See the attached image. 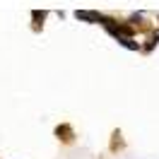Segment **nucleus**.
Segmentation results:
<instances>
[{
	"mask_svg": "<svg viewBox=\"0 0 159 159\" xmlns=\"http://www.w3.org/2000/svg\"><path fill=\"white\" fill-rule=\"evenodd\" d=\"M125 147V140H123V130L116 128L113 133H111V142H109V149L116 154V152H120V149Z\"/></svg>",
	"mask_w": 159,
	"mask_h": 159,
	"instance_id": "nucleus-3",
	"label": "nucleus"
},
{
	"mask_svg": "<svg viewBox=\"0 0 159 159\" xmlns=\"http://www.w3.org/2000/svg\"><path fill=\"white\" fill-rule=\"evenodd\" d=\"M46 17H48V12H46V10H34V12H31V22H34L31 29L36 31V34L43 29V20H46Z\"/></svg>",
	"mask_w": 159,
	"mask_h": 159,
	"instance_id": "nucleus-4",
	"label": "nucleus"
},
{
	"mask_svg": "<svg viewBox=\"0 0 159 159\" xmlns=\"http://www.w3.org/2000/svg\"><path fill=\"white\" fill-rule=\"evenodd\" d=\"M53 133H56V138H58L63 145H72V142H75V130H72L70 123H58Z\"/></svg>",
	"mask_w": 159,
	"mask_h": 159,
	"instance_id": "nucleus-1",
	"label": "nucleus"
},
{
	"mask_svg": "<svg viewBox=\"0 0 159 159\" xmlns=\"http://www.w3.org/2000/svg\"><path fill=\"white\" fill-rule=\"evenodd\" d=\"M75 17L80 22H89V24H101L106 15H101V12H94V10H77L75 12Z\"/></svg>",
	"mask_w": 159,
	"mask_h": 159,
	"instance_id": "nucleus-2",
	"label": "nucleus"
},
{
	"mask_svg": "<svg viewBox=\"0 0 159 159\" xmlns=\"http://www.w3.org/2000/svg\"><path fill=\"white\" fill-rule=\"evenodd\" d=\"M157 43H159V29H152V31H149V36H147V43L142 46V51H145V53H149V51L154 48Z\"/></svg>",
	"mask_w": 159,
	"mask_h": 159,
	"instance_id": "nucleus-5",
	"label": "nucleus"
}]
</instances>
